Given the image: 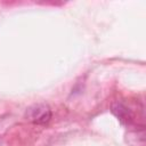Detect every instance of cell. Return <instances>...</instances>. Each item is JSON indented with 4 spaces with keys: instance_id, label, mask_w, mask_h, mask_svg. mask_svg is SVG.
<instances>
[{
    "instance_id": "obj_1",
    "label": "cell",
    "mask_w": 146,
    "mask_h": 146,
    "mask_svg": "<svg viewBox=\"0 0 146 146\" xmlns=\"http://www.w3.org/2000/svg\"><path fill=\"white\" fill-rule=\"evenodd\" d=\"M26 116L34 124H46L51 119V110L46 104H38L27 110Z\"/></svg>"
},
{
    "instance_id": "obj_2",
    "label": "cell",
    "mask_w": 146,
    "mask_h": 146,
    "mask_svg": "<svg viewBox=\"0 0 146 146\" xmlns=\"http://www.w3.org/2000/svg\"><path fill=\"white\" fill-rule=\"evenodd\" d=\"M113 113H114V114L119 117V120L122 121V122H124V121L128 122V121H130L131 117H132L130 111H129L125 106H123L122 104H119V103H116V104L113 105Z\"/></svg>"
}]
</instances>
